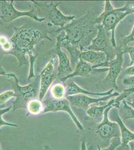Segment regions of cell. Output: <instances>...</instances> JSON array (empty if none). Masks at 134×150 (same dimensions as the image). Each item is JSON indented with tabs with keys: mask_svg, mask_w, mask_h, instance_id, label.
Masks as SVG:
<instances>
[{
	"mask_svg": "<svg viewBox=\"0 0 134 150\" xmlns=\"http://www.w3.org/2000/svg\"><path fill=\"white\" fill-rule=\"evenodd\" d=\"M15 33L11 38L12 49L9 54L15 57L19 62V67L27 65L28 55L30 60V69L28 80L36 77L34 65L38 55H34L35 46L43 40L52 39L45 30L38 26L25 25L19 28H14Z\"/></svg>",
	"mask_w": 134,
	"mask_h": 150,
	"instance_id": "obj_1",
	"label": "cell"
},
{
	"mask_svg": "<svg viewBox=\"0 0 134 150\" xmlns=\"http://www.w3.org/2000/svg\"><path fill=\"white\" fill-rule=\"evenodd\" d=\"M94 20L95 18L88 12L79 19H74L62 29H57L55 32H61L62 39L69 41L81 51H84L98 33Z\"/></svg>",
	"mask_w": 134,
	"mask_h": 150,
	"instance_id": "obj_2",
	"label": "cell"
},
{
	"mask_svg": "<svg viewBox=\"0 0 134 150\" xmlns=\"http://www.w3.org/2000/svg\"><path fill=\"white\" fill-rule=\"evenodd\" d=\"M134 2H127L124 7L115 9L109 1H106L104 10L94 20L96 25H101L112 33V42L114 48H117L115 40V29L118 24L127 16L133 13Z\"/></svg>",
	"mask_w": 134,
	"mask_h": 150,
	"instance_id": "obj_3",
	"label": "cell"
},
{
	"mask_svg": "<svg viewBox=\"0 0 134 150\" xmlns=\"http://www.w3.org/2000/svg\"><path fill=\"white\" fill-rule=\"evenodd\" d=\"M7 76L12 77L14 81L9 80L12 90L15 94V100L13 102V111L20 109H27V105L30 101L36 99L39 94L40 78L39 76L31 79L32 82L27 85L21 86L15 74L8 73Z\"/></svg>",
	"mask_w": 134,
	"mask_h": 150,
	"instance_id": "obj_4",
	"label": "cell"
},
{
	"mask_svg": "<svg viewBox=\"0 0 134 150\" xmlns=\"http://www.w3.org/2000/svg\"><path fill=\"white\" fill-rule=\"evenodd\" d=\"M98 33L86 50L102 52L107 56V61L115 58L120 49L114 48L112 42V33L101 25H97Z\"/></svg>",
	"mask_w": 134,
	"mask_h": 150,
	"instance_id": "obj_5",
	"label": "cell"
},
{
	"mask_svg": "<svg viewBox=\"0 0 134 150\" xmlns=\"http://www.w3.org/2000/svg\"><path fill=\"white\" fill-rule=\"evenodd\" d=\"M124 52L120 49L117 54L115 58L110 61L106 62L101 67H108V74L103 80L96 84L98 90L114 89L118 90V86L117 80L122 70L124 61Z\"/></svg>",
	"mask_w": 134,
	"mask_h": 150,
	"instance_id": "obj_6",
	"label": "cell"
},
{
	"mask_svg": "<svg viewBox=\"0 0 134 150\" xmlns=\"http://www.w3.org/2000/svg\"><path fill=\"white\" fill-rule=\"evenodd\" d=\"M32 3L34 7L37 9L44 10L45 13L47 14L49 20L47 26L50 27L56 26L62 29L76 18L74 16L65 15L58 9V6L61 4L62 2L52 1L49 3L47 4L41 2L32 1Z\"/></svg>",
	"mask_w": 134,
	"mask_h": 150,
	"instance_id": "obj_7",
	"label": "cell"
},
{
	"mask_svg": "<svg viewBox=\"0 0 134 150\" xmlns=\"http://www.w3.org/2000/svg\"><path fill=\"white\" fill-rule=\"evenodd\" d=\"M14 1H0V18L6 23L12 22L17 18L21 17H28L39 23L46 20L45 17H39L37 10L33 6L32 9L27 12H21L16 10L14 5Z\"/></svg>",
	"mask_w": 134,
	"mask_h": 150,
	"instance_id": "obj_8",
	"label": "cell"
},
{
	"mask_svg": "<svg viewBox=\"0 0 134 150\" xmlns=\"http://www.w3.org/2000/svg\"><path fill=\"white\" fill-rule=\"evenodd\" d=\"M44 105V110L42 114L49 112H56L58 111H63L67 112L75 123L77 128L81 131L84 129L83 125L80 123L76 116L72 110L71 105L66 98L61 100H56L52 97L48 98L42 101Z\"/></svg>",
	"mask_w": 134,
	"mask_h": 150,
	"instance_id": "obj_9",
	"label": "cell"
},
{
	"mask_svg": "<svg viewBox=\"0 0 134 150\" xmlns=\"http://www.w3.org/2000/svg\"><path fill=\"white\" fill-rule=\"evenodd\" d=\"M113 106L108 108L104 113L103 119L95 129L96 133L101 138L110 140L114 138H121V133L117 123L109 120V113Z\"/></svg>",
	"mask_w": 134,
	"mask_h": 150,
	"instance_id": "obj_10",
	"label": "cell"
},
{
	"mask_svg": "<svg viewBox=\"0 0 134 150\" xmlns=\"http://www.w3.org/2000/svg\"><path fill=\"white\" fill-rule=\"evenodd\" d=\"M55 55L52 57L50 61L43 69L39 75L40 83L39 97L41 101L43 100L50 87L56 77H57V73L55 71Z\"/></svg>",
	"mask_w": 134,
	"mask_h": 150,
	"instance_id": "obj_11",
	"label": "cell"
},
{
	"mask_svg": "<svg viewBox=\"0 0 134 150\" xmlns=\"http://www.w3.org/2000/svg\"><path fill=\"white\" fill-rule=\"evenodd\" d=\"M119 95V93L115 92L101 98H94L83 94H77L74 95L67 96L66 98L70 102L71 105L80 108H87L90 104L105 102L111 98L118 97Z\"/></svg>",
	"mask_w": 134,
	"mask_h": 150,
	"instance_id": "obj_12",
	"label": "cell"
},
{
	"mask_svg": "<svg viewBox=\"0 0 134 150\" xmlns=\"http://www.w3.org/2000/svg\"><path fill=\"white\" fill-rule=\"evenodd\" d=\"M54 54L59 58V65L57 70V78L61 81L62 80L68 76L73 72L71 61L68 56L62 51L59 41H56V45L54 50Z\"/></svg>",
	"mask_w": 134,
	"mask_h": 150,
	"instance_id": "obj_13",
	"label": "cell"
},
{
	"mask_svg": "<svg viewBox=\"0 0 134 150\" xmlns=\"http://www.w3.org/2000/svg\"><path fill=\"white\" fill-rule=\"evenodd\" d=\"M112 113V119L119 125L121 133V144L115 150H130L129 143L134 141V133L126 127L120 117L118 111L116 108L115 110L113 111Z\"/></svg>",
	"mask_w": 134,
	"mask_h": 150,
	"instance_id": "obj_14",
	"label": "cell"
},
{
	"mask_svg": "<svg viewBox=\"0 0 134 150\" xmlns=\"http://www.w3.org/2000/svg\"><path fill=\"white\" fill-rule=\"evenodd\" d=\"M80 59L92 65V69L94 70L100 67L103 64L107 61V56L105 53L102 52L86 50L81 52Z\"/></svg>",
	"mask_w": 134,
	"mask_h": 150,
	"instance_id": "obj_15",
	"label": "cell"
},
{
	"mask_svg": "<svg viewBox=\"0 0 134 150\" xmlns=\"http://www.w3.org/2000/svg\"><path fill=\"white\" fill-rule=\"evenodd\" d=\"M66 91V96H67L74 95L77 94H83L87 95L98 96H106L112 94L114 89L109 90L105 92H91L88 90L82 88L81 87L76 84L75 82H72L68 83L65 86Z\"/></svg>",
	"mask_w": 134,
	"mask_h": 150,
	"instance_id": "obj_16",
	"label": "cell"
},
{
	"mask_svg": "<svg viewBox=\"0 0 134 150\" xmlns=\"http://www.w3.org/2000/svg\"><path fill=\"white\" fill-rule=\"evenodd\" d=\"M94 71H95V69L94 70L92 69V65L80 59L75 66L73 72L70 74V75H68V76L63 78L61 81L63 83H65L67 80L73 77L86 76Z\"/></svg>",
	"mask_w": 134,
	"mask_h": 150,
	"instance_id": "obj_17",
	"label": "cell"
},
{
	"mask_svg": "<svg viewBox=\"0 0 134 150\" xmlns=\"http://www.w3.org/2000/svg\"><path fill=\"white\" fill-rule=\"evenodd\" d=\"M115 102V99H113L109 101L107 104L99 107H93L87 110V114L89 117L93 119H98L104 115V112L108 108L113 106Z\"/></svg>",
	"mask_w": 134,
	"mask_h": 150,
	"instance_id": "obj_18",
	"label": "cell"
},
{
	"mask_svg": "<svg viewBox=\"0 0 134 150\" xmlns=\"http://www.w3.org/2000/svg\"><path fill=\"white\" fill-rule=\"evenodd\" d=\"M44 105L42 101L38 99H34L30 101L27 105V116L30 115H38L42 114L44 110Z\"/></svg>",
	"mask_w": 134,
	"mask_h": 150,
	"instance_id": "obj_19",
	"label": "cell"
},
{
	"mask_svg": "<svg viewBox=\"0 0 134 150\" xmlns=\"http://www.w3.org/2000/svg\"><path fill=\"white\" fill-rule=\"evenodd\" d=\"M52 97L56 100H61L66 97V91L65 86L57 83L53 85L51 89Z\"/></svg>",
	"mask_w": 134,
	"mask_h": 150,
	"instance_id": "obj_20",
	"label": "cell"
},
{
	"mask_svg": "<svg viewBox=\"0 0 134 150\" xmlns=\"http://www.w3.org/2000/svg\"><path fill=\"white\" fill-rule=\"evenodd\" d=\"M134 93V87H131L129 89H125L122 93L120 94L116 99H115V102L113 105V107L116 109L120 108L121 104L123 101L126 100L130 96Z\"/></svg>",
	"mask_w": 134,
	"mask_h": 150,
	"instance_id": "obj_21",
	"label": "cell"
},
{
	"mask_svg": "<svg viewBox=\"0 0 134 150\" xmlns=\"http://www.w3.org/2000/svg\"><path fill=\"white\" fill-rule=\"evenodd\" d=\"M0 47L7 54H9L12 50V46L10 40L3 35H0Z\"/></svg>",
	"mask_w": 134,
	"mask_h": 150,
	"instance_id": "obj_22",
	"label": "cell"
},
{
	"mask_svg": "<svg viewBox=\"0 0 134 150\" xmlns=\"http://www.w3.org/2000/svg\"><path fill=\"white\" fill-rule=\"evenodd\" d=\"M12 108V106H10L9 107L0 110V128L4 126H7L13 127H18L19 126L18 125L15 124L14 123H11L9 122H7L4 121L3 118H2V116L6 112H8Z\"/></svg>",
	"mask_w": 134,
	"mask_h": 150,
	"instance_id": "obj_23",
	"label": "cell"
},
{
	"mask_svg": "<svg viewBox=\"0 0 134 150\" xmlns=\"http://www.w3.org/2000/svg\"><path fill=\"white\" fill-rule=\"evenodd\" d=\"M15 97V94L13 90L6 91L0 94V105L2 106L11 98Z\"/></svg>",
	"mask_w": 134,
	"mask_h": 150,
	"instance_id": "obj_24",
	"label": "cell"
},
{
	"mask_svg": "<svg viewBox=\"0 0 134 150\" xmlns=\"http://www.w3.org/2000/svg\"><path fill=\"white\" fill-rule=\"evenodd\" d=\"M112 143L108 147L106 148L101 149L99 145H98V150H115L121 144V138H114L111 139Z\"/></svg>",
	"mask_w": 134,
	"mask_h": 150,
	"instance_id": "obj_25",
	"label": "cell"
},
{
	"mask_svg": "<svg viewBox=\"0 0 134 150\" xmlns=\"http://www.w3.org/2000/svg\"><path fill=\"white\" fill-rule=\"evenodd\" d=\"M123 103L124 104V108L127 112V116L125 117L124 120L130 119H134V109L130 106H129L126 103L125 100L123 101Z\"/></svg>",
	"mask_w": 134,
	"mask_h": 150,
	"instance_id": "obj_26",
	"label": "cell"
},
{
	"mask_svg": "<svg viewBox=\"0 0 134 150\" xmlns=\"http://www.w3.org/2000/svg\"><path fill=\"white\" fill-rule=\"evenodd\" d=\"M122 50L124 53H127L129 54L131 59L130 66H131L134 63V47L128 46L126 47L122 48Z\"/></svg>",
	"mask_w": 134,
	"mask_h": 150,
	"instance_id": "obj_27",
	"label": "cell"
},
{
	"mask_svg": "<svg viewBox=\"0 0 134 150\" xmlns=\"http://www.w3.org/2000/svg\"><path fill=\"white\" fill-rule=\"evenodd\" d=\"M133 13H134V10L133 11ZM134 41V26L132 29V31L131 33V34L129 35V36L124 38V39H123L122 43L123 45L124 46V47H126L128 46V45L130 43H132V42Z\"/></svg>",
	"mask_w": 134,
	"mask_h": 150,
	"instance_id": "obj_28",
	"label": "cell"
},
{
	"mask_svg": "<svg viewBox=\"0 0 134 150\" xmlns=\"http://www.w3.org/2000/svg\"><path fill=\"white\" fill-rule=\"evenodd\" d=\"M123 83L126 85L134 87V76L125 78L123 80Z\"/></svg>",
	"mask_w": 134,
	"mask_h": 150,
	"instance_id": "obj_29",
	"label": "cell"
},
{
	"mask_svg": "<svg viewBox=\"0 0 134 150\" xmlns=\"http://www.w3.org/2000/svg\"><path fill=\"white\" fill-rule=\"evenodd\" d=\"M125 72L127 76L129 77L134 76V65L130 66L129 68L126 69Z\"/></svg>",
	"mask_w": 134,
	"mask_h": 150,
	"instance_id": "obj_30",
	"label": "cell"
},
{
	"mask_svg": "<svg viewBox=\"0 0 134 150\" xmlns=\"http://www.w3.org/2000/svg\"><path fill=\"white\" fill-rule=\"evenodd\" d=\"M81 150H87L86 141L85 139H83L81 143Z\"/></svg>",
	"mask_w": 134,
	"mask_h": 150,
	"instance_id": "obj_31",
	"label": "cell"
},
{
	"mask_svg": "<svg viewBox=\"0 0 134 150\" xmlns=\"http://www.w3.org/2000/svg\"><path fill=\"white\" fill-rule=\"evenodd\" d=\"M8 73H6L5 69H4L2 65H0V75H3V76H7Z\"/></svg>",
	"mask_w": 134,
	"mask_h": 150,
	"instance_id": "obj_32",
	"label": "cell"
},
{
	"mask_svg": "<svg viewBox=\"0 0 134 150\" xmlns=\"http://www.w3.org/2000/svg\"><path fill=\"white\" fill-rule=\"evenodd\" d=\"M125 101H126V103H127L129 106H130L132 108H133L134 109V96L132 102H129V101H126V100H125Z\"/></svg>",
	"mask_w": 134,
	"mask_h": 150,
	"instance_id": "obj_33",
	"label": "cell"
},
{
	"mask_svg": "<svg viewBox=\"0 0 134 150\" xmlns=\"http://www.w3.org/2000/svg\"><path fill=\"white\" fill-rule=\"evenodd\" d=\"M129 145H130V150H134V142H130L129 143Z\"/></svg>",
	"mask_w": 134,
	"mask_h": 150,
	"instance_id": "obj_34",
	"label": "cell"
},
{
	"mask_svg": "<svg viewBox=\"0 0 134 150\" xmlns=\"http://www.w3.org/2000/svg\"><path fill=\"white\" fill-rule=\"evenodd\" d=\"M46 147H47V149L48 150H53L51 148H50V147H48V146H46Z\"/></svg>",
	"mask_w": 134,
	"mask_h": 150,
	"instance_id": "obj_35",
	"label": "cell"
},
{
	"mask_svg": "<svg viewBox=\"0 0 134 150\" xmlns=\"http://www.w3.org/2000/svg\"><path fill=\"white\" fill-rule=\"evenodd\" d=\"M0 150H2V149H1V147H0Z\"/></svg>",
	"mask_w": 134,
	"mask_h": 150,
	"instance_id": "obj_36",
	"label": "cell"
},
{
	"mask_svg": "<svg viewBox=\"0 0 134 150\" xmlns=\"http://www.w3.org/2000/svg\"></svg>",
	"mask_w": 134,
	"mask_h": 150,
	"instance_id": "obj_37",
	"label": "cell"
}]
</instances>
